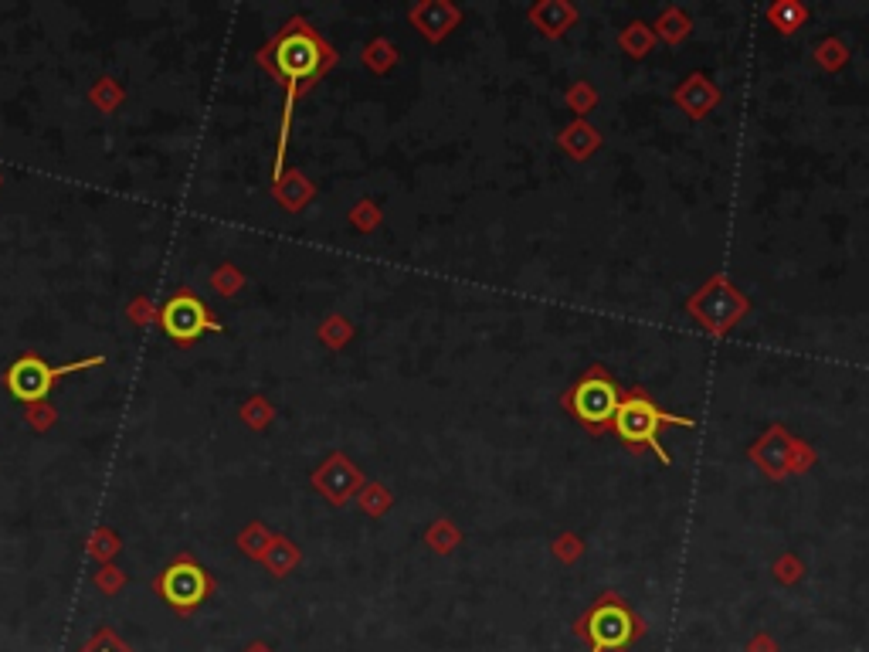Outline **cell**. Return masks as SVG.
Masks as SVG:
<instances>
[{
    "instance_id": "obj_27",
    "label": "cell",
    "mask_w": 869,
    "mask_h": 652,
    "mask_svg": "<svg viewBox=\"0 0 869 652\" xmlns=\"http://www.w3.org/2000/svg\"><path fill=\"white\" fill-rule=\"evenodd\" d=\"M377 218H381V214H377L374 204H364V208L357 211V225H360V228H374V225H377Z\"/></svg>"
},
{
    "instance_id": "obj_7",
    "label": "cell",
    "mask_w": 869,
    "mask_h": 652,
    "mask_svg": "<svg viewBox=\"0 0 869 652\" xmlns=\"http://www.w3.org/2000/svg\"><path fill=\"white\" fill-rule=\"evenodd\" d=\"M160 320H163V330H167V337H174L180 343H191V340L201 337V333L218 330V323H214L211 316H208V310H204L201 299L187 296V293L167 299V306H163Z\"/></svg>"
},
{
    "instance_id": "obj_13",
    "label": "cell",
    "mask_w": 869,
    "mask_h": 652,
    "mask_svg": "<svg viewBox=\"0 0 869 652\" xmlns=\"http://www.w3.org/2000/svg\"><path fill=\"white\" fill-rule=\"evenodd\" d=\"M557 143H561V150L571 160H588L601 150V133L588 123V119H574V123H567L561 130Z\"/></svg>"
},
{
    "instance_id": "obj_10",
    "label": "cell",
    "mask_w": 869,
    "mask_h": 652,
    "mask_svg": "<svg viewBox=\"0 0 869 652\" xmlns=\"http://www.w3.org/2000/svg\"><path fill=\"white\" fill-rule=\"evenodd\" d=\"M720 99H724V92H720V85L713 82L707 72L686 75V79L673 89V102L683 109L686 119H693V123L707 119L713 109L720 106Z\"/></svg>"
},
{
    "instance_id": "obj_8",
    "label": "cell",
    "mask_w": 869,
    "mask_h": 652,
    "mask_svg": "<svg viewBox=\"0 0 869 652\" xmlns=\"http://www.w3.org/2000/svg\"><path fill=\"white\" fill-rule=\"evenodd\" d=\"M160 591L174 608H180V612H191V608H197L204 602V595L211 591V581H208V574L201 571V564L177 561L174 568H167V574H163Z\"/></svg>"
},
{
    "instance_id": "obj_19",
    "label": "cell",
    "mask_w": 869,
    "mask_h": 652,
    "mask_svg": "<svg viewBox=\"0 0 869 652\" xmlns=\"http://www.w3.org/2000/svg\"><path fill=\"white\" fill-rule=\"evenodd\" d=\"M815 65L825 68V72H842L849 65V45L842 38H822L815 45Z\"/></svg>"
},
{
    "instance_id": "obj_4",
    "label": "cell",
    "mask_w": 869,
    "mask_h": 652,
    "mask_svg": "<svg viewBox=\"0 0 869 652\" xmlns=\"http://www.w3.org/2000/svg\"><path fill=\"white\" fill-rule=\"evenodd\" d=\"M618 401H622V388H618V381L601 364H591L588 371H584L578 381L564 391L561 405L567 408V415H571L578 425L588 428L591 435H605V432H612Z\"/></svg>"
},
{
    "instance_id": "obj_23",
    "label": "cell",
    "mask_w": 869,
    "mask_h": 652,
    "mask_svg": "<svg viewBox=\"0 0 869 652\" xmlns=\"http://www.w3.org/2000/svg\"><path fill=\"white\" fill-rule=\"evenodd\" d=\"M550 551H554V557L561 564H578L584 557V540L578 534H571V530H564V534L554 537V544H550Z\"/></svg>"
},
{
    "instance_id": "obj_9",
    "label": "cell",
    "mask_w": 869,
    "mask_h": 652,
    "mask_svg": "<svg viewBox=\"0 0 869 652\" xmlns=\"http://www.w3.org/2000/svg\"><path fill=\"white\" fill-rule=\"evenodd\" d=\"M791 442H795V435H791L785 425H771L768 432H764L761 439L751 445V462L768 479L781 483L785 476H791L788 473V466H791Z\"/></svg>"
},
{
    "instance_id": "obj_1",
    "label": "cell",
    "mask_w": 869,
    "mask_h": 652,
    "mask_svg": "<svg viewBox=\"0 0 869 652\" xmlns=\"http://www.w3.org/2000/svg\"><path fill=\"white\" fill-rule=\"evenodd\" d=\"M272 55V68L282 82H286V116H282V136H279V163H275V180L282 177V153H286V136H289V119H292V109H296V96L313 85L320 75L337 62L333 48L309 28L306 21H292L286 31L275 38V45L269 48Z\"/></svg>"
},
{
    "instance_id": "obj_18",
    "label": "cell",
    "mask_w": 869,
    "mask_h": 652,
    "mask_svg": "<svg viewBox=\"0 0 869 652\" xmlns=\"http://www.w3.org/2000/svg\"><path fill=\"white\" fill-rule=\"evenodd\" d=\"M425 544L432 547L438 557H449L455 547L462 544V530L455 527L449 517H435L432 527L425 530Z\"/></svg>"
},
{
    "instance_id": "obj_12",
    "label": "cell",
    "mask_w": 869,
    "mask_h": 652,
    "mask_svg": "<svg viewBox=\"0 0 869 652\" xmlns=\"http://www.w3.org/2000/svg\"><path fill=\"white\" fill-rule=\"evenodd\" d=\"M527 21L544 34V38L557 41L574 28L578 7H574L571 0H540V4H533L527 11Z\"/></svg>"
},
{
    "instance_id": "obj_25",
    "label": "cell",
    "mask_w": 869,
    "mask_h": 652,
    "mask_svg": "<svg viewBox=\"0 0 869 652\" xmlns=\"http://www.w3.org/2000/svg\"><path fill=\"white\" fill-rule=\"evenodd\" d=\"M360 500H364V510H371V513H384L387 506H391V493H387L384 486H367Z\"/></svg>"
},
{
    "instance_id": "obj_17",
    "label": "cell",
    "mask_w": 869,
    "mask_h": 652,
    "mask_svg": "<svg viewBox=\"0 0 869 652\" xmlns=\"http://www.w3.org/2000/svg\"><path fill=\"white\" fill-rule=\"evenodd\" d=\"M764 17H768V24L778 34H795L808 21V7L798 4V0H778V4H771L764 11Z\"/></svg>"
},
{
    "instance_id": "obj_21",
    "label": "cell",
    "mask_w": 869,
    "mask_h": 652,
    "mask_svg": "<svg viewBox=\"0 0 869 652\" xmlns=\"http://www.w3.org/2000/svg\"><path fill=\"white\" fill-rule=\"evenodd\" d=\"M771 574H774V581H778V585L791 588V585H798V581L805 578V564H802V557H798V554H781V557H774Z\"/></svg>"
},
{
    "instance_id": "obj_24",
    "label": "cell",
    "mask_w": 869,
    "mask_h": 652,
    "mask_svg": "<svg viewBox=\"0 0 869 652\" xmlns=\"http://www.w3.org/2000/svg\"><path fill=\"white\" fill-rule=\"evenodd\" d=\"M815 462H819V452H815L805 439H798V435H795V442H791V466H788V473L791 476H802V473H808V469L815 466Z\"/></svg>"
},
{
    "instance_id": "obj_14",
    "label": "cell",
    "mask_w": 869,
    "mask_h": 652,
    "mask_svg": "<svg viewBox=\"0 0 869 652\" xmlns=\"http://www.w3.org/2000/svg\"><path fill=\"white\" fill-rule=\"evenodd\" d=\"M320 486H323V493L330 496L333 503H343L350 493H357L360 476H357V469L350 466V462L343 459V456H333L330 466H326L323 473H320Z\"/></svg>"
},
{
    "instance_id": "obj_2",
    "label": "cell",
    "mask_w": 869,
    "mask_h": 652,
    "mask_svg": "<svg viewBox=\"0 0 869 652\" xmlns=\"http://www.w3.org/2000/svg\"><path fill=\"white\" fill-rule=\"evenodd\" d=\"M666 425L696 428L693 418H683V415H673V411L659 408L656 401L649 398V391H645V388H622V401H618L612 432L628 445V449H632V452L652 449L659 456L662 466H669L673 456H669V452L662 449V442H659V432Z\"/></svg>"
},
{
    "instance_id": "obj_16",
    "label": "cell",
    "mask_w": 869,
    "mask_h": 652,
    "mask_svg": "<svg viewBox=\"0 0 869 652\" xmlns=\"http://www.w3.org/2000/svg\"><path fill=\"white\" fill-rule=\"evenodd\" d=\"M656 31H652V24L645 21H628L622 34H618V48L625 51L628 58H645L652 48H656Z\"/></svg>"
},
{
    "instance_id": "obj_22",
    "label": "cell",
    "mask_w": 869,
    "mask_h": 652,
    "mask_svg": "<svg viewBox=\"0 0 869 652\" xmlns=\"http://www.w3.org/2000/svg\"><path fill=\"white\" fill-rule=\"evenodd\" d=\"M364 62L371 65L374 72H387V68L398 65V51H394V45L387 38H377V41H371V45H367Z\"/></svg>"
},
{
    "instance_id": "obj_28",
    "label": "cell",
    "mask_w": 869,
    "mask_h": 652,
    "mask_svg": "<svg viewBox=\"0 0 869 652\" xmlns=\"http://www.w3.org/2000/svg\"><path fill=\"white\" fill-rule=\"evenodd\" d=\"M252 652H265V649H262V646H255V649H252Z\"/></svg>"
},
{
    "instance_id": "obj_11",
    "label": "cell",
    "mask_w": 869,
    "mask_h": 652,
    "mask_svg": "<svg viewBox=\"0 0 869 652\" xmlns=\"http://www.w3.org/2000/svg\"><path fill=\"white\" fill-rule=\"evenodd\" d=\"M408 17L421 38L438 45L462 24V7H455L452 0H421V4L411 7Z\"/></svg>"
},
{
    "instance_id": "obj_6",
    "label": "cell",
    "mask_w": 869,
    "mask_h": 652,
    "mask_svg": "<svg viewBox=\"0 0 869 652\" xmlns=\"http://www.w3.org/2000/svg\"><path fill=\"white\" fill-rule=\"evenodd\" d=\"M102 360H106V357L96 354L89 360H75V364L51 367L41 357H21V360H14L11 371H7V388H11L14 398L24 401V405H38V401H45L51 394L58 377L72 374V371H85V367H99Z\"/></svg>"
},
{
    "instance_id": "obj_26",
    "label": "cell",
    "mask_w": 869,
    "mask_h": 652,
    "mask_svg": "<svg viewBox=\"0 0 869 652\" xmlns=\"http://www.w3.org/2000/svg\"><path fill=\"white\" fill-rule=\"evenodd\" d=\"M744 652H778V639L771 636V632H754L751 639H747V646H744Z\"/></svg>"
},
{
    "instance_id": "obj_15",
    "label": "cell",
    "mask_w": 869,
    "mask_h": 652,
    "mask_svg": "<svg viewBox=\"0 0 869 652\" xmlns=\"http://www.w3.org/2000/svg\"><path fill=\"white\" fill-rule=\"evenodd\" d=\"M652 31H656V38L666 41V45H683V41L690 38V31H693V21L686 17L683 7H666V11L656 17Z\"/></svg>"
},
{
    "instance_id": "obj_20",
    "label": "cell",
    "mask_w": 869,
    "mask_h": 652,
    "mask_svg": "<svg viewBox=\"0 0 869 652\" xmlns=\"http://www.w3.org/2000/svg\"><path fill=\"white\" fill-rule=\"evenodd\" d=\"M598 99H601V96H598V89H595V85H591V82H584V79H581V82H571V85H567V92H564L567 109H571V113L578 116V119L588 116L591 109L598 106Z\"/></svg>"
},
{
    "instance_id": "obj_5",
    "label": "cell",
    "mask_w": 869,
    "mask_h": 652,
    "mask_svg": "<svg viewBox=\"0 0 869 652\" xmlns=\"http://www.w3.org/2000/svg\"><path fill=\"white\" fill-rule=\"evenodd\" d=\"M686 313H690L707 333H713V337H724V333H730L747 313H751V299H747L724 272H717V276H710L690 299H686Z\"/></svg>"
},
{
    "instance_id": "obj_3",
    "label": "cell",
    "mask_w": 869,
    "mask_h": 652,
    "mask_svg": "<svg viewBox=\"0 0 869 652\" xmlns=\"http://www.w3.org/2000/svg\"><path fill=\"white\" fill-rule=\"evenodd\" d=\"M574 636L588 639L591 652H625L635 639L645 636V622L618 591H605L588 612L574 622Z\"/></svg>"
}]
</instances>
